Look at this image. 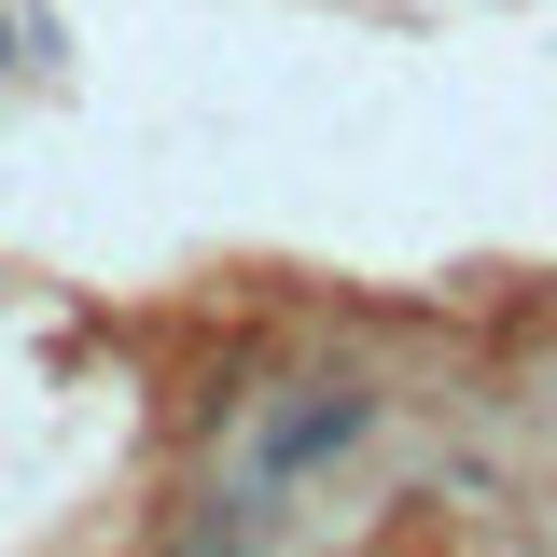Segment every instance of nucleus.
<instances>
[{
    "label": "nucleus",
    "mask_w": 557,
    "mask_h": 557,
    "mask_svg": "<svg viewBox=\"0 0 557 557\" xmlns=\"http://www.w3.org/2000/svg\"><path fill=\"white\" fill-rule=\"evenodd\" d=\"M362 432H376V391H362V376H307V391H278V405L251 418V487L278 502L293 474H321V460H348Z\"/></svg>",
    "instance_id": "obj_1"
},
{
    "label": "nucleus",
    "mask_w": 557,
    "mask_h": 557,
    "mask_svg": "<svg viewBox=\"0 0 557 557\" xmlns=\"http://www.w3.org/2000/svg\"><path fill=\"white\" fill-rule=\"evenodd\" d=\"M0 57H14V28H0Z\"/></svg>",
    "instance_id": "obj_2"
}]
</instances>
